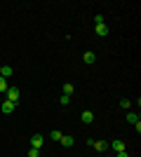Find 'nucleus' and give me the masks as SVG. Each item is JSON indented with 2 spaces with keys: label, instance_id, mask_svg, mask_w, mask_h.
Here are the masks:
<instances>
[{
  "label": "nucleus",
  "instance_id": "9d476101",
  "mask_svg": "<svg viewBox=\"0 0 141 157\" xmlns=\"http://www.w3.org/2000/svg\"><path fill=\"white\" fill-rule=\"evenodd\" d=\"M82 61H85V63H94V61H96V54H94V52H85Z\"/></svg>",
  "mask_w": 141,
  "mask_h": 157
},
{
  "label": "nucleus",
  "instance_id": "39448f33",
  "mask_svg": "<svg viewBox=\"0 0 141 157\" xmlns=\"http://www.w3.org/2000/svg\"><path fill=\"white\" fill-rule=\"evenodd\" d=\"M14 108H17V103H12V101H2V105H0V110L5 113V115L14 113Z\"/></svg>",
  "mask_w": 141,
  "mask_h": 157
},
{
  "label": "nucleus",
  "instance_id": "f3484780",
  "mask_svg": "<svg viewBox=\"0 0 141 157\" xmlns=\"http://www.w3.org/2000/svg\"><path fill=\"white\" fill-rule=\"evenodd\" d=\"M71 103V96H61V105H68Z\"/></svg>",
  "mask_w": 141,
  "mask_h": 157
},
{
  "label": "nucleus",
  "instance_id": "f8f14e48",
  "mask_svg": "<svg viewBox=\"0 0 141 157\" xmlns=\"http://www.w3.org/2000/svg\"><path fill=\"white\" fill-rule=\"evenodd\" d=\"M7 89H10V85H7V80L2 78V75H0V94H5Z\"/></svg>",
  "mask_w": 141,
  "mask_h": 157
},
{
  "label": "nucleus",
  "instance_id": "0eeeda50",
  "mask_svg": "<svg viewBox=\"0 0 141 157\" xmlns=\"http://www.w3.org/2000/svg\"><path fill=\"white\" fill-rule=\"evenodd\" d=\"M82 122H85V124H92V122H94V113L92 110H85V113H82Z\"/></svg>",
  "mask_w": 141,
  "mask_h": 157
},
{
  "label": "nucleus",
  "instance_id": "4468645a",
  "mask_svg": "<svg viewBox=\"0 0 141 157\" xmlns=\"http://www.w3.org/2000/svg\"><path fill=\"white\" fill-rule=\"evenodd\" d=\"M49 138H52V141H61V131L52 129V131H49Z\"/></svg>",
  "mask_w": 141,
  "mask_h": 157
},
{
  "label": "nucleus",
  "instance_id": "f257e3e1",
  "mask_svg": "<svg viewBox=\"0 0 141 157\" xmlns=\"http://www.w3.org/2000/svg\"><path fill=\"white\" fill-rule=\"evenodd\" d=\"M7 98L5 101H12V103H19V98H21V89L19 87H10V89H7Z\"/></svg>",
  "mask_w": 141,
  "mask_h": 157
},
{
  "label": "nucleus",
  "instance_id": "ddd939ff",
  "mask_svg": "<svg viewBox=\"0 0 141 157\" xmlns=\"http://www.w3.org/2000/svg\"><path fill=\"white\" fill-rule=\"evenodd\" d=\"M73 89H75V87L71 85V82H66V85H64V96H71V94H73Z\"/></svg>",
  "mask_w": 141,
  "mask_h": 157
},
{
  "label": "nucleus",
  "instance_id": "9b49d317",
  "mask_svg": "<svg viewBox=\"0 0 141 157\" xmlns=\"http://www.w3.org/2000/svg\"><path fill=\"white\" fill-rule=\"evenodd\" d=\"M127 122L129 124H139V115L136 113H127Z\"/></svg>",
  "mask_w": 141,
  "mask_h": 157
},
{
  "label": "nucleus",
  "instance_id": "dca6fc26",
  "mask_svg": "<svg viewBox=\"0 0 141 157\" xmlns=\"http://www.w3.org/2000/svg\"><path fill=\"white\" fill-rule=\"evenodd\" d=\"M28 157H40V150H35V148H31V150H28Z\"/></svg>",
  "mask_w": 141,
  "mask_h": 157
},
{
  "label": "nucleus",
  "instance_id": "a211bd4d",
  "mask_svg": "<svg viewBox=\"0 0 141 157\" xmlns=\"http://www.w3.org/2000/svg\"><path fill=\"white\" fill-rule=\"evenodd\" d=\"M115 157H129V152H127V150H122V152H115Z\"/></svg>",
  "mask_w": 141,
  "mask_h": 157
},
{
  "label": "nucleus",
  "instance_id": "20e7f679",
  "mask_svg": "<svg viewBox=\"0 0 141 157\" xmlns=\"http://www.w3.org/2000/svg\"><path fill=\"white\" fill-rule=\"evenodd\" d=\"M92 148L96 152H106L108 150V141H101V138H99V141H94V143H92Z\"/></svg>",
  "mask_w": 141,
  "mask_h": 157
},
{
  "label": "nucleus",
  "instance_id": "423d86ee",
  "mask_svg": "<svg viewBox=\"0 0 141 157\" xmlns=\"http://www.w3.org/2000/svg\"><path fill=\"white\" fill-rule=\"evenodd\" d=\"M108 148H113L115 152H122V150H127V148H125V143H122L120 138H115L113 143H108Z\"/></svg>",
  "mask_w": 141,
  "mask_h": 157
},
{
  "label": "nucleus",
  "instance_id": "2eb2a0df",
  "mask_svg": "<svg viewBox=\"0 0 141 157\" xmlns=\"http://www.w3.org/2000/svg\"><path fill=\"white\" fill-rule=\"evenodd\" d=\"M129 105H132V101H127V98H120V108H125V110H129Z\"/></svg>",
  "mask_w": 141,
  "mask_h": 157
},
{
  "label": "nucleus",
  "instance_id": "6e6552de",
  "mask_svg": "<svg viewBox=\"0 0 141 157\" xmlns=\"http://www.w3.org/2000/svg\"><path fill=\"white\" fill-rule=\"evenodd\" d=\"M12 73H14V71H12V66H0V75H2L5 80H7V78H12Z\"/></svg>",
  "mask_w": 141,
  "mask_h": 157
},
{
  "label": "nucleus",
  "instance_id": "7ed1b4c3",
  "mask_svg": "<svg viewBox=\"0 0 141 157\" xmlns=\"http://www.w3.org/2000/svg\"><path fill=\"white\" fill-rule=\"evenodd\" d=\"M94 33H96L99 38H106L108 33H111V28H108L106 24H96V26H94Z\"/></svg>",
  "mask_w": 141,
  "mask_h": 157
},
{
  "label": "nucleus",
  "instance_id": "1a4fd4ad",
  "mask_svg": "<svg viewBox=\"0 0 141 157\" xmlns=\"http://www.w3.org/2000/svg\"><path fill=\"white\" fill-rule=\"evenodd\" d=\"M61 145H64V148H71V145L75 143V138L73 136H61V141H59Z\"/></svg>",
  "mask_w": 141,
  "mask_h": 157
},
{
  "label": "nucleus",
  "instance_id": "f03ea898",
  "mask_svg": "<svg viewBox=\"0 0 141 157\" xmlns=\"http://www.w3.org/2000/svg\"><path fill=\"white\" fill-rule=\"evenodd\" d=\"M42 141H45V138H42V134H33V136H31V148L42 150Z\"/></svg>",
  "mask_w": 141,
  "mask_h": 157
}]
</instances>
